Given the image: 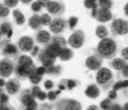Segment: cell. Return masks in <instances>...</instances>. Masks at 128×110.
I'll return each mask as SVG.
<instances>
[{
  "label": "cell",
  "instance_id": "003e7915",
  "mask_svg": "<svg viewBox=\"0 0 128 110\" xmlns=\"http://www.w3.org/2000/svg\"><path fill=\"white\" fill-rule=\"evenodd\" d=\"M3 105V104H1V103H0V108H1V106H2Z\"/></svg>",
  "mask_w": 128,
  "mask_h": 110
},
{
  "label": "cell",
  "instance_id": "c3c4849f",
  "mask_svg": "<svg viewBox=\"0 0 128 110\" xmlns=\"http://www.w3.org/2000/svg\"><path fill=\"white\" fill-rule=\"evenodd\" d=\"M116 97H117L116 91H114V90L109 91V93H108V98H110L111 100H114V99H116Z\"/></svg>",
  "mask_w": 128,
  "mask_h": 110
},
{
  "label": "cell",
  "instance_id": "ac0fdd59",
  "mask_svg": "<svg viewBox=\"0 0 128 110\" xmlns=\"http://www.w3.org/2000/svg\"><path fill=\"white\" fill-rule=\"evenodd\" d=\"M84 94L89 98L96 99L97 97H99V96L101 94V91H100V88H99V86L97 85H95V84H90L86 87Z\"/></svg>",
  "mask_w": 128,
  "mask_h": 110
},
{
  "label": "cell",
  "instance_id": "816d5d0a",
  "mask_svg": "<svg viewBox=\"0 0 128 110\" xmlns=\"http://www.w3.org/2000/svg\"><path fill=\"white\" fill-rule=\"evenodd\" d=\"M40 50V48L38 47V46H35L34 47H33V49L31 50V52H30V54H31V56H38Z\"/></svg>",
  "mask_w": 128,
  "mask_h": 110
},
{
  "label": "cell",
  "instance_id": "2e32d148",
  "mask_svg": "<svg viewBox=\"0 0 128 110\" xmlns=\"http://www.w3.org/2000/svg\"><path fill=\"white\" fill-rule=\"evenodd\" d=\"M80 84V82L75 79H62L60 81L59 85H58V88L60 91H63V90H68V91H70L72 89H74L76 86Z\"/></svg>",
  "mask_w": 128,
  "mask_h": 110
},
{
  "label": "cell",
  "instance_id": "8d00e7d4",
  "mask_svg": "<svg viewBox=\"0 0 128 110\" xmlns=\"http://www.w3.org/2000/svg\"><path fill=\"white\" fill-rule=\"evenodd\" d=\"M67 22H68V26H69L70 29L73 30L75 28V27L77 26L78 22H79V18L77 16H70Z\"/></svg>",
  "mask_w": 128,
  "mask_h": 110
},
{
  "label": "cell",
  "instance_id": "680465c9",
  "mask_svg": "<svg viewBox=\"0 0 128 110\" xmlns=\"http://www.w3.org/2000/svg\"><path fill=\"white\" fill-rule=\"evenodd\" d=\"M124 14H126V16L128 17V2L126 4L124 5Z\"/></svg>",
  "mask_w": 128,
  "mask_h": 110
},
{
  "label": "cell",
  "instance_id": "277c9868",
  "mask_svg": "<svg viewBox=\"0 0 128 110\" xmlns=\"http://www.w3.org/2000/svg\"><path fill=\"white\" fill-rule=\"evenodd\" d=\"M55 110H82L79 101L72 98H62L55 103Z\"/></svg>",
  "mask_w": 128,
  "mask_h": 110
},
{
  "label": "cell",
  "instance_id": "11a10c76",
  "mask_svg": "<svg viewBox=\"0 0 128 110\" xmlns=\"http://www.w3.org/2000/svg\"><path fill=\"white\" fill-rule=\"evenodd\" d=\"M0 110H14V109L12 108H11L10 106L2 105V106H1V108H0Z\"/></svg>",
  "mask_w": 128,
  "mask_h": 110
},
{
  "label": "cell",
  "instance_id": "e0dca14e",
  "mask_svg": "<svg viewBox=\"0 0 128 110\" xmlns=\"http://www.w3.org/2000/svg\"><path fill=\"white\" fill-rule=\"evenodd\" d=\"M51 40V36L48 31L47 30L40 29L38 31L35 36V42H37L40 45H47Z\"/></svg>",
  "mask_w": 128,
  "mask_h": 110
},
{
  "label": "cell",
  "instance_id": "52a82bcc",
  "mask_svg": "<svg viewBox=\"0 0 128 110\" xmlns=\"http://www.w3.org/2000/svg\"><path fill=\"white\" fill-rule=\"evenodd\" d=\"M15 66L16 64L8 57L1 59L0 60V76L3 78L10 77L11 75L15 71Z\"/></svg>",
  "mask_w": 128,
  "mask_h": 110
},
{
  "label": "cell",
  "instance_id": "6125c7cd",
  "mask_svg": "<svg viewBox=\"0 0 128 110\" xmlns=\"http://www.w3.org/2000/svg\"><path fill=\"white\" fill-rule=\"evenodd\" d=\"M3 92H4V91H3V89H2V87H0V95L2 94Z\"/></svg>",
  "mask_w": 128,
  "mask_h": 110
},
{
  "label": "cell",
  "instance_id": "74e56055",
  "mask_svg": "<svg viewBox=\"0 0 128 110\" xmlns=\"http://www.w3.org/2000/svg\"><path fill=\"white\" fill-rule=\"evenodd\" d=\"M3 2H4V5L8 8H13L18 5L19 0H3Z\"/></svg>",
  "mask_w": 128,
  "mask_h": 110
},
{
  "label": "cell",
  "instance_id": "484cf974",
  "mask_svg": "<svg viewBox=\"0 0 128 110\" xmlns=\"http://www.w3.org/2000/svg\"><path fill=\"white\" fill-rule=\"evenodd\" d=\"M62 71V67L60 65H52L50 67H46V74L50 75H60Z\"/></svg>",
  "mask_w": 128,
  "mask_h": 110
},
{
  "label": "cell",
  "instance_id": "3957f363",
  "mask_svg": "<svg viewBox=\"0 0 128 110\" xmlns=\"http://www.w3.org/2000/svg\"><path fill=\"white\" fill-rule=\"evenodd\" d=\"M110 30L114 37L126 36L128 34V21L122 18H115L110 26Z\"/></svg>",
  "mask_w": 128,
  "mask_h": 110
},
{
  "label": "cell",
  "instance_id": "7dc6e473",
  "mask_svg": "<svg viewBox=\"0 0 128 110\" xmlns=\"http://www.w3.org/2000/svg\"><path fill=\"white\" fill-rule=\"evenodd\" d=\"M121 55H122V58H124V60H128V46L124 47V48L122 50Z\"/></svg>",
  "mask_w": 128,
  "mask_h": 110
},
{
  "label": "cell",
  "instance_id": "d6986e66",
  "mask_svg": "<svg viewBox=\"0 0 128 110\" xmlns=\"http://www.w3.org/2000/svg\"><path fill=\"white\" fill-rule=\"evenodd\" d=\"M34 97L32 96L31 91L30 89H24L20 92V95H19V101H20V104H21L23 107H27L30 102H32L34 100Z\"/></svg>",
  "mask_w": 128,
  "mask_h": 110
},
{
  "label": "cell",
  "instance_id": "be15d7a7",
  "mask_svg": "<svg viewBox=\"0 0 128 110\" xmlns=\"http://www.w3.org/2000/svg\"><path fill=\"white\" fill-rule=\"evenodd\" d=\"M38 110H45V105L43 106V108H41V109H38Z\"/></svg>",
  "mask_w": 128,
  "mask_h": 110
},
{
  "label": "cell",
  "instance_id": "30bf717a",
  "mask_svg": "<svg viewBox=\"0 0 128 110\" xmlns=\"http://www.w3.org/2000/svg\"><path fill=\"white\" fill-rule=\"evenodd\" d=\"M102 63H104V58L96 53L86 58L85 67L91 71H97L102 67Z\"/></svg>",
  "mask_w": 128,
  "mask_h": 110
},
{
  "label": "cell",
  "instance_id": "5b68a950",
  "mask_svg": "<svg viewBox=\"0 0 128 110\" xmlns=\"http://www.w3.org/2000/svg\"><path fill=\"white\" fill-rule=\"evenodd\" d=\"M0 50L5 57L16 56L19 54V49L16 45L11 43L10 39H4L0 42Z\"/></svg>",
  "mask_w": 128,
  "mask_h": 110
},
{
  "label": "cell",
  "instance_id": "4dcf8cb0",
  "mask_svg": "<svg viewBox=\"0 0 128 110\" xmlns=\"http://www.w3.org/2000/svg\"><path fill=\"white\" fill-rule=\"evenodd\" d=\"M112 90L117 91L120 89L127 88L128 87V79H124V80H119L116 83H114L112 85Z\"/></svg>",
  "mask_w": 128,
  "mask_h": 110
},
{
  "label": "cell",
  "instance_id": "1f68e13d",
  "mask_svg": "<svg viewBox=\"0 0 128 110\" xmlns=\"http://www.w3.org/2000/svg\"><path fill=\"white\" fill-rule=\"evenodd\" d=\"M9 9H10V8H8V6H6L4 4L0 3V19H1V20L8 17V15H9V12H10Z\"/></svg>",
  "mask_w": 128,
  "mask_h": 110
},
{
  "label": "cell",
  "instance_id": "60d3db41",
  "mask_svg": "<svg viewBox=\"0 0 128 110\" xmlns=\"http://www.w3.org/2000/svg\"><path fill=\"white\" fill-rule=\"evenodd\" d=\"M30 91H31L32 96H33V97H34V98L36 99V98H37V97L38 96V94H40L42 90H41V88H40L38 86H32V88L30 89Z\"/></svg>",
  "mask_w": 128,
  "mask_h": 110
},
{
  "label": "cell",
  "instance_id": "7a4b0ae2",
  "mask_svg": "<svg viewBox=\"0 0 128 110\" xmlns=\"http://www.w3.org/2000/svg\"><path fill=\"white\" fill-rule=\"evenodd\" d=\"M96 82L104 90L111 88L114 84L112 71L107 67H101L96 73Z\"/></svg>",
  "mask_w": 128,
  "mask_h": 110
},
{
  "label": "cell",
  "instance_id": "8fae6325",
  "mask_svg": "<svg viewBox=\"0 0 128 110\" xmlns=\"http://www.w3.org/2000/svg\"><path fill=\"white\" fill-rule=\"evenodd\" d=\"M18 47L22 52H28L30 53L33 47L35 46V40L31 37L23 36L18 41Z\"/></svg>",
  "mask_w": 128,
  "mask_h": 110
},
{
  "label": "cell",
  "instance_id": "94428289",
  "mask_svg": "<svg viewBox=\"0 0 128 110\" xmlns=\"http://www.w3.org/2000/svg\"><path fill=\"white\" fill-rule=\"evenodd\" d=\"M122 108H123V109L122 110H128V102H126V104L122 107Z\"/></svg>",
  "mask_w": 128,
  "mask_h": 110
},
{
  "label": "cell",
  "instance_id": "ab89813d",
  "mask_svg": "<svg viewBox=\"0 0 128 110\" xmlns=\"http://www.w3.org/2000/svg\"><path fill=\"white\" fill-rule=\"evenodd\" d=\"M42 8L43 7L40 5V4L38 2V1H35V2L31 3V10L33 11L35 14H38V12H40Z\"/></svg>",
  "mask_w": 128,
  "mask_h": 110
},
{
  "label": "cell",
  "instance_id": "91938a15",
  "mask_svg": "<svg viewBox=\"0 0 128 110\" xmlns=\"http://www.w3.org/2000/svg\"><path fill=\"white\" fill-rule=\"evenodd\" d=\"M87 110H98V107L95 105H92L87 108Z\"/></svg>",
  "mask_w": 128,
  "mask_h": 110
},
{
  "label": "cell",
  "instance_id": "44dd1931",
  "mask_svg": "<svg viewBox=\"0 0 128 110\" xmlns=\"http://www.w3.org/2000/svg\"><path fill=\"white\" fill-rule=\"evenodd\" d=\"M45 50L47 51L48 54H50L51 56L53 57H59L60 53V50H62V47L57 45V44L53 43V42H50L47 45H45Z\"/></svg>",
  "mask_w": 128,
  "mask_h": 110
},
{
  "label": "cell",
  "instance_id": "f907efd6",
  "mask_svg": "<svg viewBox=\"0 0 128 110\" xmlns=\"http://www.w3.org/2000/svg\"><path fill=\"white\" fill-rule=\"evenodd\" d=\"M36 1H38V2L40 3V5L42 6V7H47V5H48V4L50 2L51 0H36Z\"/></svg>",
  "mask_w": 128,
  "mask_h": 110
},
{
  "label": "cell",
  "instance_id": "f1b7e54d",
  "mask_svg": "<svg viewBox=\"0 0 128 110\" xmlns=\"http://www.w3.org/2000/svg\"><path fill=\"white\" fill-rule=\"evenodd\" d=\"M50 42H53V43L57 44V45H59L62 48L63 47H66L67 46V44H68V41L62 37V36H59V35H55L54 37H51V40Z\"/></svg>",
  "mask_w": 128,
  "mask_h": 110
},
{
  "label": "cell",
  "instance_id": "f546056e",
  "mask_svg": "<svg viewBox=\"0 0 128 110\" xmlns=\"http://www.w3.org/2000/svg\"><path fill=\"white\" fill-rule=\"evenodd\" d=\"M28 79H30V83L33 84L34 86H38L42 81V75H40L38 74H37V72L35 70H33L31 74L30 75V76H28Z\"/></svg>",
  "mask_w": 128,
  "mask_h": 110
},
{
  "label": "cell",
  "instance_id": "ba28073f",
  "mask_svg": "<svg viewBox=\"0 0 128 110\" xmlns=\"http://www.w3.org/2000/svg\"><path fill=\"white\" fill-rule=\"evenodd\" d=\"M46 9H47L50 15H52V16H55L56 17H58V16H60L65 13L66 7H65V5L62 1L51 0L50 2L48 4Z\"/></svg>",
  "mask_w": 128,
  "mask_h": 110
},
{
  "label": "cell",
  "instance_id": "7c38bea8",
  "mask_svg": "<svg viewBox=\"0 0 128 110\" xmlns=\"http://www.w3.org/2000/svg\"><path fill=\"white\" fill-rule=\"evenodd\" d=\"M36 67H23V66L16 65L14 73H15L18 79H19V80H26V79L28 78L32 71L36 69Z\"/></svg>",
  "mask_w": 128,
  "mask_h": 110
},
{
  "label": "cell",
  "instance_id": "03108f58",
  "mask_svg": "<svg viewBox=\"0 0 128 110\" xmlns=\"http://www.w3.org/2000/svg\"><path fill=\"white\" fill-rule=\"evenodd\" d=\"M92 1H94V2H97V0H92Z\"/></svg>",
  "mask_w": 128,
  "mask_h": 110
},
{
  "label": "cell",
  "instance_id": "6f0895ef",
  "mask_svg": "<svg viewBox=\"0 0 128 110\" xmlns=\"http://www.w3.org/2000/svg\"><path fill=\"white\" fill-rule=\"evenodd\" d=\"M22 4H24V5H28V4H31L32 1L33 0H19Z\"/></svg>",
  "mask_w": 128,
  "mask_h": 110
},
{
  "label": "cell",
  "instance_id": "f35d334b",
  "mask_svg": "<svg viewBox=\"0 0 128 110\" xmlns=\"http://www.w3.org/2000/svg\"><path fill=\"white\" fill-rule=\"evenodd\" d=\"M83 5H84V6H85L87 9H92L94 7H95V6L98 5V3L94 2L92 0H84V1H83Z\"/></svg>",
  "mask_w": 128,
  "mask_h": 110
},
{
  "label": "cell",
  "instance_id": "83f0119b",
  "mask_svg": "<svg viewBox=\"0 0 128 110\" xmlns=\"http://www.w3.org/2000/svg\"><path fill=\"white\" fill-rule=\"evenodd\" d=\"M13 30V27H12V24H11L9 21H5L3 22L2 24L0 25V33L2 36H8V34L10 31Z\"/></svg>",
  "mask_w": 128,
  "mask_h": 110
},
{
  "label": "cell",
  "instance_id": "9f6ffc18",
  "mask_svg": "<svg viewBox=\"0 0 128 110\" xmlns=\"http://www.w3.org/2000/svg\"><path fill=\"white\" fill-rule=\"evenodd\" d=\"M6 80H5V78H3L1 77L0 78V87H4V86H6Z\"/></svg>",
  "mask_w": 128,
  "mask_h": 110
},
{
  "label": "cell",
  "instance_id": "9a60e30c",
  "mask_svg": "<svg viewBox=\"0 0 128 110\" xmlns=\"http://www.w3.org/2000/svg\"><path fill=\"white\" fill-rule=\"evenodd\" d=\"M94 19L98 22H101V23H106V22L111 21L112 19V14L110 9L99 7Z\"/></svg>",
  "mask_w": 128,
  "mask_h": 110
},
{
  "label": "cell",
  "instance_id": "f5cc1de1",
  "mask_svg": "<svg viewBox=\"0 0 128 110\" xmlns=\"http://www.w3.org/2000/svg\"><path fill=\"white\" fill-rule=\"evenodd\" d=\"M122 109H123V108L119 104H112V108H110V110H122Z\"/></svg>",
  "mask_w": 128,
  "mask_h": 110
},
{
  "label": "cell",
  "instance_id": "e575fe53",
  "mask_svg": "<svg viewBox=\"0 0 128 110\" xmlns=\"http://www.w3.org/2000/svg\"><path fill=\"white\" fill-rule=\"evenodd\" d=\"M112 100L110 99V98H105L100 103V107L102 110H110V108H112Z\"/></svg>",
  "mask_w": 128,
  "mask_h": 110
},
{
  "label": "cell",
  "instance_id": "4316f807",
  "mask_svg": "<svg viewBox=\"0 0 128 110\" xmlns=\"http://www.w3.org/2000/svg\"><path fill=\"white\" fill-rule=\"evenodd\" d=\"M95 34H96V37L102 40V39H104V38L108 37L109 31H108V29L106 28V27L101 25V26H98V27H96Z\"/></svg>",
  "mask_w": 128,
  "mask_h": 110
},
{
  "label": "cell",
  "instance_id": "bcb514c9",
  "mask_svg": "<svg viewBox=\"0 0 128 110\" xmlns=\"http://www.w3.org/2000/svg\"><path fill=\"white\" fill-rule=\"evenodd\" d=\"M35 71L37 72V74H38L40 75H44L46 74V67L41 66V67H36V69Z\"/></svg>",
  "mask_w": 128,
  "mask_h": 110
},
{
  "label": "cell",
  "instance_id": "d6a6232c",
  "mask_svg": "<svg viewBox=\"0 0 128 110\" xmlns=\"http://www.w3.org/2000/svg\"><path fill=\"white\" fill-rule=\"evenodd\" d=\"M40 21H41V25L42 26H50L52 21V18H51V16H50V14L48 13H44L42 14L41 16H40Z\"/></svg>",
  "mask_w": 128,
  "mask_h": 110
},
{
  "label": "cell",
  "instance_id": "4fadbf2b",
  "mask_svg": "<svg viewBox=\"0 0 128 110\" xmlns=\"http://www.w3.org/2000/svg\"><path fill=\"white\" fill-rule=\"evenodd\" d=\"M38 61L41 63V65H42L43 67H48L55 64L57 58L51 56L50 54H48L47 51L45 50V48H43V49H40V52H38Z\"/></svg>",
  "mask_w": 128,
  "mask_h": 110
},
{
  "label": "cell",
  "instance_id": "681fc988",
  "mask_svg": "<svg viewBox=\"0 0 128 110\" xmlns=\"http://www.w3.org/2000/svg\"><path fill=\"white\" fill-rule=\"evenodd\" d=\"M37 98L38 100H40V101H44V100L47 99V93L41 91L40 94H38V96L37 97Z\"/></svg>",
  "mask_w": 128,
  "mask_h": 110
},
{
  "label": "cell",
  "instance_id": "6da1fadb",
  "mask_svg": "<svg viewBox=\"0 0 128 110\" xmlns=\"http://www.w3.org/2000/svg\"><path fill=\"white\" fill-rule=\"evenodd\" d=\"M96 52L104 59L114 58L117 54V44L112 38L106 37L99 42Z\"/></svg>",
  "mask_w": 128,
  "mask_h": 110
},
{
  "label": "cell",
  "instance_id": "ee69618b",
  "mask_svg": "<svg viewBox=\"0 0 128 110\" xmlns=\"http://www.w3.org/2000/svg\"><path fill=\"white\" fill-rule=\"evenodd\" d=\"M44 87H45V89H47V90H51V89L54 87V83L53 81L50 80V79H48V80H46L45 82H44Z\"/></svg>",
  "mask_w": 128,
  "mask_h": 110
},
{
  "label": "cell",
  "instance_id": "db71d44e",
  "mask_svg": "<svg viewBox=\"0 0 128 110\" xmlns=\"http://www.w3.org/2000/svg\"><path fill=\"white\" fill-rule=\"evenodd\" d=\"M98 8H99V5H97V6H95V7H94L92 9V13H91L92 17H94V18H95V16H96V14H97V10H98Z\"/></svg>",
  "mask_w": 128,
  "mask_h": 110
},
{
  "label": "cell",
  "instance_id": "836d02e7",
  "mask_svg": "<svg viewBox=\"0 0 128 110\" xmlns=\"http://www.w3.org/2000/svg\"><path fill=\"white\" fill-rule=\"evenodd\" d=\"M99 7L105 8V9H111L114 5L112 0H97Z\"/></svg>",
  "mask_w": 128,
  "mask_h": 110
},
{
  "label": "cell",
  "instance_id": "8992f818",
  "mask_svg": "<svg viewBox=\"0 0 128 110\" xmlns=\"http://www.w3.org/2000/svg\"><path fill=\"white\" fill-rule=\"evenodd\" d=\"M85 42V34L82 29L76 30L70 36L68 39V44H69L72 48L79 49L83 46Z\"/></svg>",
  "mask_w": 128,
  "mask_h": 110
},
{
  "label": "cell",
  "instance_id": "d590c367",
  "mask_svg": "<svg viewBox=\"0 0 128 110\" xmlns=\"http://www.w3.org/2000/svg\"><path fill=\"white\" fill-rule=\"evenodd\" d=\"M62 93L60 90H57V91H52V90H50V91L47 93V99H48L50 101H54V100L57 99V97L60 94Z\"/></svg>",
  "mask_w": 128,
  "mask_h": 110
},
{
  "label": "cell",
  "instance_id": "9c48e42d",
  "mask_svg": "<svg viewBox=\"0 0 128 110\" xmlns=\"http://www.w3.org/2000/svg\"><path fill=\"white\" fill-rule=\"evenodd\" d=\"M67 26H68V22L65 19L62 17H55L54 19H52L50 25L48 26V28L51 33H53L55 35H60L65 31Z\"/></svg>",
  "mask_w": 128,
  "mask_h": 110
},
{
  "label": "cell",
  "instance_id": "e7e4bbea",
  "mask_svg": "<svg viewBox=\"0 0 128 110\" xmlns=\"http://www.w3.org/2000/svg\"><path fill=\"white\" fill-rule=\"evenodd\" d=\"M1 39H2V35H1V33H0V42L2 41V40H1Z\"/></svg>",
  "mask_w": 128,
  "mask_h": 110
},
{
  "label": "cell",
  "instance_id": "b9f144b4",
  "mask_svg": "<svg viewBox=\"0 0 128 110\" xmlns=\"http://www.w3.org/2000/svg\"><path fill=\"white\" fill-rule=\"evenodd\" d=\"M8 101H9L8 94H6L5 92H3L2 94L0 95V103L3 105H8Z\"/></svg>",
  "mask_w": 128,
  "mask_h": 110
},
{
  "label": "cell",
  "instance_id": "5bb4252c",
  "mask_svg": "<svg viewBox=\"0 0 128 110\" xmlns=\"http://www.w3.org/2000/svg\"><path fill=\"white\" fill-rule=\"evenodd\" d=\"M6 91L8 95H16L18 94L20 89H21V85L20 81L18 78H10L9 80L6 83Z\"/></svg>",
  "mask_w": 128,
  "mask_h": 110
},
{
  "label": "cell",
  "instance_id": "ffe728a7",
  "mask_svg": "<svg viewBox=\"0 0 128 110\" xmlns=\"http://www.w3.org/2000/svg\"><path fill=\"white\" fill-rule=\"evenodd\" d=\"M28 27L35 31H40L41 29L42 25H41V21H40V16L38 14H34L30 16L28 19Z\"/></svg>",
  "mask_w": 128,
  "mask_h": 110
},
{
  "label": "cell",
  "instance_id": "d4e9b609",
  "mask_svg": "<svg viewBox=\"0 0 128 110\" xmlns=\"http://www.w3.org/2000/svg\"><path fill=\"white\" fill-rule=\"evenodd\" d=\"M12 14H13V17L16 25H18V26L24 25V23L26 22V18H25V16L23 15L21 11L19 9H15V10H13Z\"/></svg>",
  "mask_w": 128,
  "mask_h": 110
},
{
  "label": "cell",
  "instance_id": "603a6c76",
  "mask_svg": "<svg viewBox=\"0 0 128 110\" xmlns=\"http://www.w3.org/2000/svg\"><path fill=\"white\" fill-rule=\"evenodd\" d=\"M126 65V60H124L122 57H117V58H112V60L110 62V66L114 68V69L121 71L123 69V67Z\"/></svg>",
  "mask_w": 128,
  "mask_h": 110
},
{
  "label": "cell",
  "instance_id": "cb8c5ba5",
  "mask_svg": "<svg viewBox=\"0 0 128 110\" xmlns=\"http://www.w3.org/2000/svg\"><path fill=\"white\" fill-rule=\"evenodd\" d=\"M73 51H72L70 48H68V47H63L60 50V53L59 58L62 60V61H69L73 57Z\"/></svg>",
  "mask_w": 128,
  "mask_h": 110
},
{
  "label": "cell",
  "instance_id": "7402d4cb",
  "mask_svg": "<svg viewBox=\"0 0 128 110\" xmlns=\"http://www.w3.org/2000/svg\"><path fill=\"white\" fill-rule=\"evenodd\" d=\"M16 65L18 66H23V67H36L33 59L30 56L27 55H20L16 58Z\"/></svg>",
  "mask_w": 128,
  "mask_h": 110
},
{
  "label": "cell",
  "instance_id": "f6af8a7d",
  "mask_svg": "<svg viewBox=\"0 0 128 110\" xmlns=\"http://www.w3.org/2000/svg\"><path fill=\"white\" fill-rule=\"evenodd\" d=\"M121 74L123 75V77H124V79H128V63H126V65L123 67V69L121 70Z\"/></svg>",
  "mask_w": 128,
  "mask_h": 110
},
{
  "label": "cell",
  "instance_id": "7bdbcfd3",
  "mask_svg": "<svg viewBox=\"0 0 128 110\" xmlns=\"http://www.w3.org/2000/svg\"><path fill=\"white\" fill-rule=\"evenodd\" d=\"M24 110H38V103L36 102V100L34 99L32 102H30Z\"/></svg>",
  "mask_w": 128,
  "mask_h": 110
}]
</instances>
